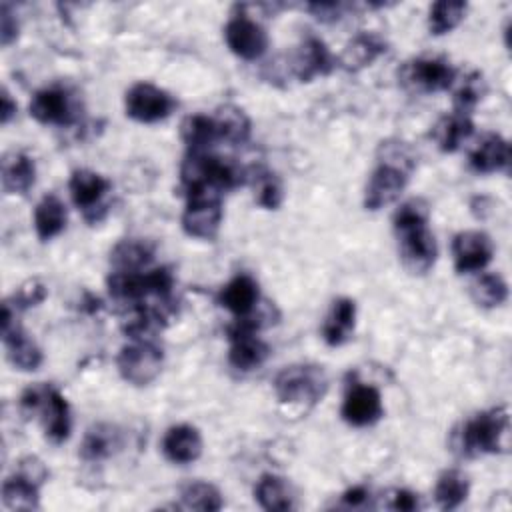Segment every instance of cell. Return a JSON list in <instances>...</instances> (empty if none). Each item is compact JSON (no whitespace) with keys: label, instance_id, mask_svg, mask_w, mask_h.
Masks as SVG:
<instances>
[{"label":"cell","instance_id":"cell-1","mask_svg":"<svg viewBox=\"0 0 512 512\" xmlns=\"http://www.w3.org/2000/svg\"><path fill=\"white\" fill-rule=\"evenodd\" d=\"M428 204L422 198L404 202L394 214V230L398 234L400 258L408 272L426 274L436 262V240L428 230Z\"/></svg>","mask_w":512,"mask_h":512},{"label":"cell","instance_id":"cell-2","mask_svg":"<svg viewBox=\"0 0 512 512\" xmlns=\"http://www.w3.org/2000/svg\"><path fill=\"white\" fill-rule=\"evenodd\" d=\"M510 418L506 406H496L466 420L460 432L454 434V444L462 456L476 458L496 454L508 448Z\"/></svg>","mask_w":512,"mask_h":512},{"label":"cell","instance_id":"cell-3","mask_svg":"<svg viewBox=\"0 0 512 512\" xmlns=\"http://www.w3.org/2000/svg\"><path fill=\"white\" fill-rule=\"evenodd\" d=\"M180 180L186 192L198 188L226 192L242 186L248 180V170L208 152H188L180 166Z\"/></svg>","mask_w":512,"mask_h":512},{"label":"cell","instance_id":"cell-4","mask_svg":"<svg viewBox=\"0 0 512 512\" xmlns=\"http://www.w3.org/2000/svg\"><path fill=\"white\" fill-rule=\"evenodd\" d=\"M20 410L28 416L40 414L44 434L50 442L62 444L70 436V406L66 398L48 384H34L24 390Z\"/></svg>","mask_w":512,"mask_h":512},{"label":"cell","instance_id":"cell-5","mask_svg":"<svg viewBox=\"0 0 512 512\" xmlns=\"http://www.w3.org/2000/svg\"><path fill=\"white\" fill-rule=\"evenodd\" d=\"M174 288V276L168 268H154V270H140V272H118L114 270L108 276V290L110 296L124 304H142L148 296H158L168 300Z\"/></svg>","mask_w":512,"mask_h":512},{"label":"cell","instance_id":"cell-6","mask_svg":"<svg viewBox=\"0 0 512 512\" xmlns=\"http://www.w3.org/2000/svg\"><path fill=\"white\" fill-rule=\"evenodd\" d=\"M326 372L316 364H292L278 372L274 392L282 404L314 406L326 392Z\"/></svg>","mask_w":512,"mask_h":512},{"label":"cell","instance_id":"cell-7","mask_svg":"<svg viewBox=\"0 0 512 512\" xmlns=\"http://www.w3.org/2000/svg\"><path fill=\"white\" fill-rule=\"evenodd\" d=\"M188 202L182 214V228L188 236L200 240L216 238L222 224V192L198 188L186 192Z\"/></svg>","mask_w":512,"mask_h":512},{"label":"cell","instance_id":"cell-8","mask_svg":"<svg viewBox=\"0 0 512 512\" xmlns=\"http://www.w3.org/2000/svg\"><path fill=\"white\" fill-rule=\"evenodd\" d=\"M262 326L260 316L254 318V312L238 318L234 326H230L228 330V338H230V352H228V360L236 370L242 372H250L254 368H260L264 364V360L268 358V344L258 336V330Z\"/></svg>","mask_w":512,"mask_h":512},{"label":"cell","instance_id":"cell-9","mask_svg":"<svg viewBox=\"0 0 512 512\" xmlns=\"http://www.w3.org/2000/svg\"><path fill=\"white\" fill-rule=\"evenodd\" d=\"M116 364H118L120 376L126 382L134 386H146L152 380H156V376L160 374L164 364V354H162V348L156 346L154 342L144 338H134V342L120 348Z\"/></svg>","mask_w":512,"mask_h":512},{"label":"cell","instance_id":"cell-10","mask_svg":"<svg viewBox=\"0 0 512 512\" xmlns=\"http://www.w3.org/2000/svg\"><path fill=\"white\" fill-rule=\"evenodd\" d=\"M178 102L176 98L150 84V82H138L126 92V114L132 120L152 124L168 118L176 110Z\"/></svg>","mask_w":512,"mask_h":512},{"label":"cell","instance_id":"cell-11","mask_svg":"<svg viewBox=\"0 0 512 512\" xmlns=\"http://www.w3.org/2000/svg\"><path fill=\"white\" fill-rule=\"evenodd\" d=\"M68 188H70L72 202L78 206V210L84 212V218L88 222H98L104 216L106 206L102 200L112 188L108 178H104L94 170L80 168L72 172Z\"/></svg>","mask_w":512,"mask_h":512},{"label":"cell","instance_id":"cell-12","mask_svg":"<svg viewBox=\"0 0 512 512\" xmlns=\"http://www.w3.org/2000/svg\"><path fill=\"white\" fill-rule=\"evenodd\" d=\"M400 76L416 92H440L454 84L456 70L444 58H416L402 68Z\"/></svg>","mask_w":512,"mask_h":512},{"label":"cell","instance_id":"cell-13","mask_svg":"<svg viewBox=\"0 0 512 512\" xmlns=\"http://www.w3.org/2000/svg\"><path fill=\"white\" fill-rule=\"evenodd\" d=\"M340 414H342L344 422H348L350 426H356V428L370 426V424L378 422L384 414L382 396L370 384L352 382L344 394Z\"/></svg>","mask_w":512,"mask_h":512},{"label":"cell","instance_id":"cell-14","mask_svg":"<svg viewBox=\"0 0 512 512\" xmlns=\"http://www.w3.org/2000/svg\"><path fill=\"white\" fill-rule=\"evenodd\" d=\"M452 256L458 274L480 272L494 256V244L488 234L480 230H466L454 236Z\"/></svg>","mask_w":512,"mask_h":512},{"label":"cell","instance_id":"cell-15","mask_svg":"<svg viewBox=\"0 0 512 512\" xmlns=\"http://www.w3.org/2000/svg\"><path fill=\"white\" fill-rule=\"evenodd\" d=\"M224 38H226L228 48L242 60H256L268 48L266 30L258 22L250 20L244 14L228 20V24L224 28Z\"/></svg>","mask_w":512,"mask_h":512},{"label":"cell","instance_id":"cell-16","mask_svg":"<svg viewBox=\"0 0 512 512\" xmlns=\"http://www.w3.org/2000/svg\"><path fill=\"white\" fill-rule=\"evenodd\" d=\"M408 174L410 172L400 166L380 162L376 166V170L370 174V180L366 184L364 206L368 210H380V208L392 204L404 190V186L408 182Z\"/></svg>","mask_w":512,"mask_h":512},{"label":"cell","instance_id":"cell-17","mask_svg":"<svg viewBox=\"0 0 512 512\" xmlns=\"http://www.w3.org/2000/svg\"><path fill=\"white\" fill-rule=\"evenodd\" d=\"M30 116L40 124L68 126L76 120V110L66 88L50 86L38 90L30 100Z\"/></svg>","mask_w":512,"mask_h":512},{"label":"cell","instance_id":"cell-18","mask_svg":"<svg viewBox=\"0 0 512 512\" xmlns=\"http://www.w3.org/2000/svg\"><path fill=\"white\" fill-rule=\"evenodd\" d=\"M334 66L336 60L318 36H306L292 58V70L300 82H310L316 76H326Z\"/></svg>","mask_w":512,"mask_h":512},{"label":"cell","instance_id":"cell-19","mask_svg":"<svg viewBox=\"0 0 512 512\" xmlns=\"http://www.w3.org/2000/svg\"><path fill=\"white\" fill-rule=\"evenodd\" d=\"M162 452L174 464H190L202 454V436L190 424H176L166 430Z\"/></svg>","mask_w":512,"mask_h":512},{"label":"cell","instance_id":"cell-20","mask_svg":"<svg viewBox=\"0 0 512 512\" xmlns=\"http://www.w3.org/2000/svg\"><path fill=\"white\" fill-rule=\"evenodd\" d=\"M470 168L478 174L506 172L510 166V144L500 134H486L468 156Z\"/></svg>","mask_w":512,"mask_h":512},{"label":"cell","instance_id":"cell-21","mask_svg":"<svg viewBox=\"0 0 512 512\" xmlns=\"http://www.w3.org/2000/svg\"><path fill=\"white\" fill-rule=\"evenodd\" d=\"M258 300V284L250 274L234 276L218 294V302L238 318L252 314L258 306Z\"/></svg>","mask_w":512,"mask_h":512},{"label":"cell","instance_id":"cell-22","mask_svg":"<svg viewBox=\"0 0 512 512\" xmlns=\"http://www.w3.org/2000/svg\"><path fill=\"white\" fill-rule=\"evenodd\" d=\"M2 342L6 348V358L14 368L24 372L40 368L44 360L42 350L18 324L8 330H2Z\"/></svg>","mask_w":512,"mask_h":512},{"label":"cell","instance_id":"cell-23","mask_svg":"<svg viewBox=\"0 0 512 512\" xmlns=\"http://www.w3.org/2000/svg\"><path fill=\"white\" fill-rule=\"evenodd\" d=\"M356 304L350 298H338L322 324V338L328 346H342L354 332Z\"/></svg>","mask_w":512,"mask_h":512},{"label":"cell","instance_id":"cell-24","mask_svg":"<svg viewBox=\"0 0 512 512\" xmlns=\"http://www.w3.org/2000/svg\"><path fill=\"white\" fill-rule=\"evenodd\" d=\"M36 180L34 160L24 152H10L2 158V188L6 194H26Z\"/></svg>","mask_w":512,"mask_h":512},{"label":"cell","instance_id":"cell-25","mask_svg":"<svg viewBox=\"0 0 512 512\" xmlns=\"http://www.w3.org/2000/svg\"><path fill=\"white\" fill-rule=\"evenodd\" d=\"M122 446V436L116 426L112 424H96L88 428L82 446H80V456L86 462H100L116 454Z\"/></svg>","mask_w":512,"mask_h":512},{"label":"cell","instance_id":"cell-26","mask_svg":"<svg viewBox=\"0 0 512 512\" xmlns=\"http://www.w3.org/2000/svg\"><path fill=\"white\" fill-rule=\"evenodd\" d=\"M154 258V246L140 238H126L110 252V262L118 272H140Z\"/></svg>","mask_w":512,"mask_h":512},{"label":"cell","instance_id":"cell-27","mask_svg":"<svg viewBox=\"0 0 512 512\" xmlns=\"http://www.w3.org/2000/svg\"><path fill=\"white\" fill-rule=\"evenodd\" d=\"M474 132V124L470 114H462L452 110L442 116L434 126V140L442 152H456L464 140H468Z\"/></svg>","mask_w":512,"mask_h":512},{"label":"cell","instance_id":"cell-28","mask_svg":"<svg viewBox=\"0 0 512 512\" xmlns=\"http://www.w3.org/2000/svg\"><path fill=\"white\" fill-rule=\"evenodd\" d=\"M68 214L64 202L56 194H46L34 210V228L40 240H52L66 226Z\"/></svg>","mask_w":512,"mask_h":512},{"label":"cell","instance_id":"cell-29","mask_svg":"<svg viewBox=\"0 0 512 512\" xmlns=\"http://www.w3.org/2000/svg\"><path fill=\"white\" fill-rule=\"evenodd\" d=\"M40 484L22 472H14L2 484V502L10 510H36Z\"/></svg>","mask_w":512,"mask_h":512},{"label":"cell","instance_id":"cell-30","mask_svg":"<svg viewBox=\"0 0 512 512\" xmlns=\"http://www.w3.org/2000/svg\"><path fill=\"white\" fill-rule=\"evenodd\" d=\"M254 498L264 510H290L294 494L290 484L276 474H262L254 488Z\"/></svg>","mask_w":512,"mask_h":512},{"label":"cell","instance_id":"cell-31","mask_svg":"<svg viewBox=\"0 0 512 512\" xmlns=\"http://www.w3.org/2000/svg\"><path fill=\"white\" fill-rule=\"evenodd\" d=\"M384 50L386 44L376 34H358L346 44L344 52L340 54V64L350 72L360 70L374 62Z\"/></svg>","mask_w":512,"mask_h":512},{"label":"cell","instance_id":"cell-32","mask_svg":"<svg viewBox=\"0 0 512 512\" xmlns=\"http://www.w3.org/2000/svg\"><path fill=\"white\" fill-rule=\"evenodd\" d=\"M180 136L188 146V152H206L216 140H220L214 118L206 114L186 116L180 124Z\"/></svg>","mask_w":512,"mask_h":512},{"label":"cell","instance_id":"cell-33","mask_svg":"<svg viewBox=\"0 0 512 512\" xmlns=\"http://www.w3.org/2000/svg\"><path fill=\"white\" fill-rule=\"evenodd\" d=\"M218 128L220 140L230 144H244L250 138V118L236 104H224L212 116Z\"/></svg>","mask_w":512,"mask_h":512},{"label":"cell","instance_id":"cell-34","mask_svg":"<svg viewBox=\"0 0 512 512\" xmlns=\"http://www.w3.org/2000/svg\"><path fill=\"white\" fill-rule=\"evenodd\" d=\"M468 478L460 470H444L434 486V500L442 510H454L468 498Z\"/></svg>","mask_w":512,"mask_h":512},{"label":"cell","instance_id":"cell-35","mask_svg":"<svg viewBox=\"0 0 512 512\" xmlns=\"http://www.w3.org/2000/svg\"><path fill=\"white\" fill-rule=\"evenodd\" d=\"M248 180L252 182L254 200L258 206L266 210L280 208L284 200V188L274 172H270L268 168H254L252 172H248Z\"/></svg>","mask_w":512,"mask_h":512},{"label":"cell","instance_id":"cell-36","mask_svg":"<svg viewBox=\"0 0 512 512\" xmlns=\"http://www.w3.org/2000/svg\"><path fill=\"white\" fill-rule=\"evenodd\" d=\"M470 296L482 308H496L506 302L508 284L504 282V278L500 274H494V272L480 274L470 284Z\"/></svg>","mask_w":512,"mask_h":512},{"label":"cell","instance_id":"cell-37","mask_svg":"<svg viewBox=\"0 0 512 512\" xmlns=\"http://www.w3.org/2000/svg\"><path fill=\"white\" fill-rule=\"evenodd\" d=\"M180 508L186 510H204V512H214L222 508V494L220 490L210 484V482H190L182 488L180 492Z\"/></svg>","mask_w":512,"mask_h":512},{"label":"cell","instance_id":"cell-38","mask_svg":"<svg viewBox=\"0 0 512 512\" xmlns=\"http://www.w3.org/2000/svg\"><path fill=\"white\" fill-rule=\"evenodd\" d=\"M466 2L460 0H438L430 6V14H428V28L432 34L442 36L450 30H454L464 14H466Z\"/></svg>","mask_w":512,"mask_h":512},{"label":"cell","instance_id":"cell-39","mask_svg":"<svg viewBox=\"0 0 512 512\" xmlns=\"http://www.w3.org/2000/svg\"><path fill=\"white\" fill-rule=\"evenodd\" d=\"M486 92V84L480 72H472L466 78H462V82L458 84V88L454 90V110L462 112V114H470V110L482 100Z\"/></svg>","mask_w":512,"mask_h":512},{"label":"cell","instance_id":"cell-40","mask_svg":"<svg viewBox=\"0 0 512 512\" xmlns=\"http://www.w3.org/2000/svg\"><path fill=\"white\" fill-rule=\"evenodd\" d=\"M46 298V288L44 284H40L38 280H30L24 286L18 288V292L8 300L18 312L26 310L30 306H36L38 302H42Z\"/></svg>","mask_w":512,"mask_h":512},{"label":"cell","instance_id":"cell-41","mask_svg":"<svg viewBox=\"0 0 512 512\" xmlns=\"http://www.w3.org/2000/svg\"><path fill=\"white\" fill-rule=\"evenodd\" d=\"M18 38V20L12 14L8 4L0 6V42L2 46H10Z\"/></svg>","mask_w":512,"mask_h":512},{"label":"cell","instance_id":"cell-42","mask_svg":"<svg viewBox=\"0 0 512 512\" xmlns=\"http://www.w3.org/2000/svg\"><path fill=\"white\" fill-rule=\"evenodd\" d=\"M386 506L390 510H400V512H410V510H416L420 506L418 502V494L410 492V490H392L388 500H386Z\"/></svg>","mask_w":512,"mask_h":512},{"label":"cell","instance_id":"cell-43","mask_svg":"<svg viewBox=\"0 0 512 512\" xmlns=\"http://www.w3.org/2000/svg\"><path fill=\"white\" fill-rule=\"evenodd\" d=\"M318 20L322 22H334L340 18L342 14V4H336V2H312L306 6Z\"/></svg>","mask_w":512,"mask_h":512},{"label":"cell","instance_id":"cell-44","mask_svg":"<svg viewBox=\"0 0 512 512\" xmlns=\"http://www.w3.org/2000/svg\"><path fill=\"white\" fill-rule=\"evenodd\" d=\"M368 496H370V492L364 486H352L340 496V502L346 508H360L368 502Z\"/></svg>","mask_w":512,"mask_h":512},{"label":"cell","instance_id":"cell-45","mask_svg":"<svg viewBox=\"0 0 512 512\" xmlns=\"http://www.w3.org/2000/svg\"><path fill=\"white\" fill-rule=\"evenodd\" d=\"M14 114H16V102L12 100L10 92L6 88H2V96H0V122L8 124Z\"/></svg>","mask_w":512,"mask_h":512}]
</instances>
